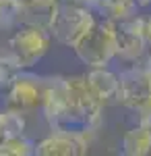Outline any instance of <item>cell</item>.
Returning <instances> with one entry per match:
<instances>
[{
  "label": "cell",
  "instance_id": "13",
  "mask_svg": "<svg viewBox=\"0 0 151 156\" xmlns=\"http://www.w3.org/2000/svg\"><path fill=\"white\" fill-rule=\"evenodd\" d=\"M21 71H23V69L19 67V62H17V58L11 54V50L0 52V90H4Z\"/></svg>",
  "mask_w": 151,
  "mask_h": 156
},
{
  "label": "cell",
  "instance_id": "4",
  "mask_svg": "<svg viewBox=\"0 0 151 156\" xmlns=\"http://www.w3.org/2000/svg\"><path fill=\"white\" fill-rule=\"evenodd\" d=\"M44 77H37L29 69H23L11 83L4 87V102L8 108L21 110V112H31L42 106V96H44Z\"/></svg>",
  "mask_w": 151,
  "mask_h": 156
},
{
  "label": "cell",
  "instance_id": "7",
  "mask_svg": "<svg viewBox=\"0 0 151 156\" xmlns=\"http://www.w3.org/2000/svg\"><path fill=\"white\" fill-rule=\"evenodd\" d=\"M87 150H89L87 137L70 133L52 131V135L35 142V154L39 156H81L87 154Z\"/></svg>",
  "mask_w": 151,
  "mask_h": 156
},
{
  "label": "cell",
  "instance_id": "14",
  "mask_svg": "<svg viewBox=\"0 0 151 156\" xmlns=\"http://www.w3.org/2000/svg\"><path fill=\"white\" fill-rule=\"evenodd\" d=\"M21 0H0V29H11L19 25Z\"/></svg>",
  "mask_w": 151,
  "mask_h": 156
},
{
  "label": "cell",
  "instance_id": "10",
  "mask_svg": "<svg viewBox=\"0 0 151 156\" xmlns=\"http://www.w3.org/2000/svg\"><path fill=\"white\" fill-rule=\"evenodd\" d=\"M137 11L139 6L135 4V0H97L95 4V12L112 21H124L128 17L137 15Z\"/></svg>",
  "mask_w": 151,
  "mask_h": 156
},
{
  "label": "cell",
  "instance_id": "8",
  "mask_svg": "<svg viewBox=\"0 0 151 156\" xmlns=\"http://www.w3.org/2000/svg\"><path fill=\"white\" fill-rule=\"evenodd\" d=\"M87 85L91 90V94L102 104L116 102L118 94V73H114L110 67H91L89 73H85Z\"/></svg>",
  "mask_w": 151,
  "mask_h": 156
},
{
  "label": "cell",
  "instance_id": "3",
  "mask_svg": "<svg viewBox=\"0 0 151 156\" xmlns=\"http://www.w3.org/2000/svg\"><path fill=\"white\" fill-rule=\"evenodd\" d=\"M52 46V36L46 27L33 23L17 25V31L8 40V50L17 58L21 69H33L46 56Z\"/></svg>",
  "mask_w": 151,
  "mask_h": 156
},
{
  "label": "cell",
  "instance_id": "16",
  "mask_svg": "<svg viewBox=\"0 0 151 156\" xmlns=\"http://www.w3.org/2000/svg\"><path fill=\"white\" fill-rule=\"evenodd\" d=\"M145 23V40H147V52H151V17H143Z\"/></svg>",
  "mask_w": 151,
  "mask_h": 156
},
{
  "label": "cell",
  "instance_id": "1",
  "mask_svg": "<svg viewBox=\"0 0 151 156\" xmlns=\"http://www.w3.org/2000/svg\"><path fill=\"white\" fill-rule=\"evenodd\" d=\"M77 58L83 65L91 67H108L116 58V21L108 17H97L91 29L72 46Z\"/></svg>",
  "mask_w": 151,
  "mask_h": 156
},
{
  "label": "cell",
  "instance_id": "17",
  "mask_svg": "<svg viewBox=\"0 0 151 156\" xmlns=\"http://www.w3.org/2000/svg\"><path fill=\"white\" fill-rule=\"evenodd\" d=\"M149 92H151V85H149Z\"/></svg>",
  "mask_w": 151,
  "mask_h": 156
},
{
  "label": "cell",
  "instance_id": "9",
  "mask_svg": "<svg viewBox=\"0 0 151 156\" xmlns=\"http://www.w3.org/2000/svg\"><path fill=\"white\" fill-rule=\"evenodd\" d=\"M120 150L126 156L151 154V123L141 121L137 127L128 129L122 137V148Z\"/></svg>",
  "mask_w": 151,
  "mask_h": 156
},
{
  "label": "cell",
  "instance_id": "6",
  "mask_svg": "<svg viewBox=\"0 0 151 156\" xmlns=\"http://www.w3.org/2000/svg\"><path fill=\"white\" fill-rule=\"evenodd\" d=\"M116 58L124 62H141L147 54L145 40V23L143 17H128L124 21H116Z\"/></svg>",
  "mask_w": 151,
  "mask_h": 156
},
{
  "label": "cell",
  "instance_id": "11",
  "mask_svg": "<svg viewBox=\"0 0 151 156\" xmlns=\"http://www.w3.org/2000/svg\"><path fill=\"white\" fill-rule=\"evenodd\" d=\"M25 129H27L25 112L8 108V106L0 108V133H2V140L12 137V135H23Z\"/></svg>",
  "mask_w": 151,
  "mask_h": 156
},
{
  "label": "cell",
  "instance_id": "2",
  "mask_svg": "<svg viewBox=\"0 0 151 156\" xmlns=\"http://www.w3.org/2000/svg\"><path fill=\"white\" fill-rule=\"evenodd\" d=\"M95 19H97V12L93 9L75 6V4H66V2L58 0L54 15H52V21L48 25V31L56 42L72 48L91 29Z\"/></svg>",
  "mask_w": 151,
  "mask_h": 156
},
{
  "label": "cell",
  "instance_id": "15",
  "mask_svg": "<svg viewBox=\"0 0 151 156\" xmlns=\"http://www.w3.org/2000/svg\"><path fill=\"white\" fill-rule=\"evenodd\" d=\"M60 2L75 4V6H87V9H93V11H95V4H97V0H60Z\"/></svg>",
  "mask_w": 151,
  "mask_h": 156
},
{
  "label": "cell",
  "instance_id": "12",
  "mask_svg": "<svg viewBox=\"0 0 151 156\" xmlns=\"http://www.w3.org/2000/svg\"><path fill=\"white\" fill-rule=\"evenodd\" d=\"M35 154V142L27 135H12L0 140V156H31Z\"/></svg>",
  "mask_w": 151,
  "mask_h": 156
},
{
  "label": "cell",
  "instance_id": "5",
  "mask_svg": "<svg viewBox=\"0 0 151 156\" xmlns=\"http://www.w3.org/2000/svg\"><path fill=\"white\" fill-rule=\"evenodd\" d=\"M149 85H151L149 71L145 69L143 62H135L133 67H126L118 73L116 102L137 112L151 94Z\"/></svg>",
  "mask_w": 151,
  "mask_h": 156
}]
</instances>
